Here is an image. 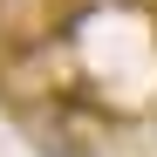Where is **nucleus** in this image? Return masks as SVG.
<instances>
[{"instance_id":"obj_1","label":"nucleus","mask_w":157,"mask_h":157,"mask_svg":"<svg viewBox=\"0 0 157 157\" xmlns=\"http://www.w3.org/2000/svg\"><path fill=\"white\" fill-rule=\"evenodd\" d=\"M150 7H157V0H150Z\"/></svg>"}]
</instances>
